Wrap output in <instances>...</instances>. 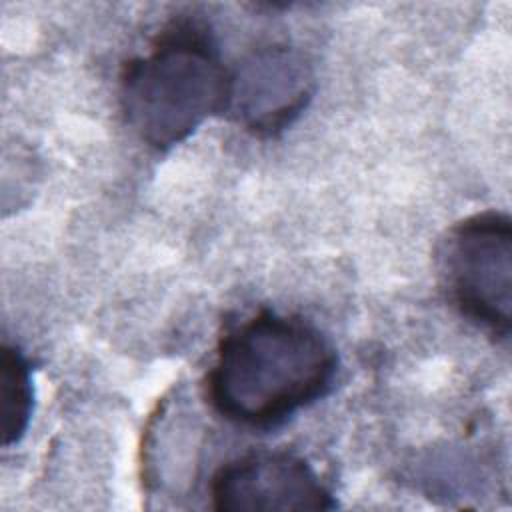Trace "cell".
Returning a JSON list of instances; mask_svg holds the SVG:
<instances>
[{"mask_svg":"<svg viewBox=\"0 0 512 512\" xmlns=\"http://www.w3.org/2000/svg\"><path fill=\"white\" fill-rule=\"evenodd\" d=\"M336 372V350L314 324L264 308L220 338L206 400L236 426L268 430L324 398Z\"/></svg>","mask_w":512,"mask_h":512,"instance_id":"obj_1","label":"cell"},{"mask_svg":"<svg viewBox=\"0 0 512 512\" xmlns=\"http://www.w3.org/2000/svg\"><path fill=\"white\" fill-rule=\"evenodd\" d=\"M118 92L130 130L150 148L170 150L226 112L230 68L206 24L174 20L146 54L122 66Z\"/></svg>","mask_w":512,"mask_h":512,"instance_id":"obj_2","label":"cell"},{"mask_svg":"<svg viewBox=\"0 0 512 512\" xmlns=\"http://www.w3.org/2000/svg\"><path fill=\"white\" fill-rule=\"evenodd\" d=\"M442 276L450 302L488 334L508 340L512 310V220L484 210L458 222L444 244Z\"/></svg>","mask_w":512,"mask_h":512,"instance_id":"obj_3","label":"cell"},{"mask_svg":"<svg viewBox=\"0 0 512 512\" xmlns=\"http://www.w3.org/2000/svg\"><path fill=\"white\" fill-rule=\"evenodd\" d=\"M220 512L332 510L336 500L316 470L288 450H252L222 464L210 480Z\"/></svg>","mask_w":512,"mask_h":512,"instance_id":"obj_4","label":"cell"},{"mask_svg":"<svg viewBox=\"0 0 512 512\" xmlns=\"http://www.w3.org/2000/svg\"><path fill=\"white\" fill-rule=\"evenodd\" d=\"M314 88V72L302 52L264 46L230 70L224 114L256 136H274L304 112Z\"/></svg>","mask_w":512,"mask_h":512,"instance_id":"obj_5","label":"cell"},{"mask_svg":"<svg viewBox=\"0 0 512 512\" xmlns=\"http://www.w3.org/2000/svg\"><path fill=\"white\" fill-rule=\"evenodd\" d=\"M0 368L2 444L8 448L20 442L28 430L34 408V388L30 362L18 346L4 342Z\"/></svg>","mask_w":512,"mask_h":512,"instance_id":"obj_6","label":"cell"}]
</instances>
